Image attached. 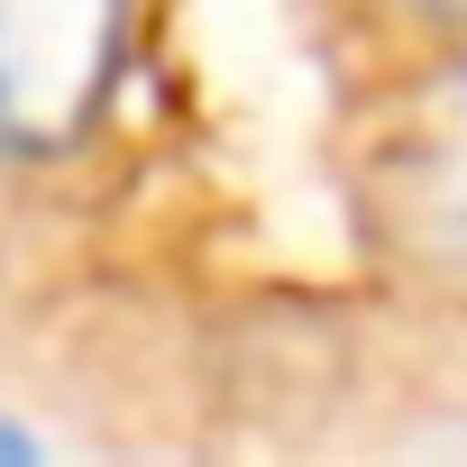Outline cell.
<instances>
[{
    "mask_svg": "<svg viewBox=\"0 0 467 467\" xmlns=\"http://www.w3.org/2000/svg\"><path fill=\"white\" fill-rule=\"evenodd\" d=\"M129 0H0V156H56L119 83Z\"/></svg>",
    "mask_w": 467,
    "mask_h": 467,
    "instance_id": "6da1fadb",
    "label": "cell"
},
{
    "mask_svg": "<svg viewBox=\"0 0 467 467\" xmlns=\"http://www.w3.org/2000/svg\"><path fill=\"white\" fill-rule=\"evenodd\" d=\"M403 211L440 266H467V65L421 101L403 147Z\"/></svg>",
    "mask_w": 467,
    "mask_h": 467,
    "instance_id": "7a4b0ae2",
    "label": "cell"
},
{
    "mask_svg": "<svg viewBox=\"0 0 467 467\" xmlns=\"http://www.w3.org/2000/svg\"><path fill=\"white\" fill-rule=\"evenodd\" d=\"M412 10H440V19H467V0H412Z\"/></svg>",
    "mask_w": 467,
    "mask_h": 467,
    "instance_id": "3957f363",
    "label": "cell"
}]
</instances>
